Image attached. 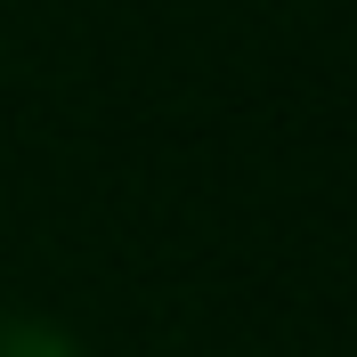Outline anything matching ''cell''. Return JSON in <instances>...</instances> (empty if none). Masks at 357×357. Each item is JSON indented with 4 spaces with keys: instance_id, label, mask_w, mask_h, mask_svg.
I'll use <instances>...</instances> for the list:
<instances>
[{
    "instance_id": "cell-1",
    "label": "cell",
    "mask_w": 357,
    "mask_h": 357,
    "mask_svg": "<svg viewBox=\"0 0 357 357\" xmlns=\"http://www.w3.org/2000/svg\"><path fill=\"white\" fill-rule=\"evenodd\" d=\"M0 357H89V349L49 317H0Z\"/></svg>"
}]
</instances>
